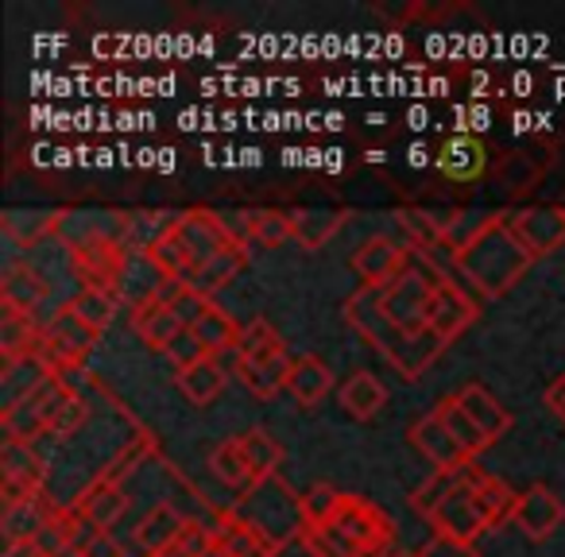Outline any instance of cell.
Wrapping results in <instances>:
<instances>
[{
	"label": "cell",
	"mask_w": 565,
	"mask_h": 557,
	"mask_svg": "<svg viewBox=\"0 0 565 557\" xmlns=\"http://www.w3.org/2000/svg\"><path fill=\"white\" fill-rule=\"evenodd\" d=\"M534 256L511 228V213H484L480 228L454 251V267L484 299H503L531 271Z\"/></svg>",
	"instance_id": "1"
},
{
	"label": "cell",
	"mask_w": 565,
	"mask_h": 557,
	"mask_svg": "<svg viewBox=\"0 0 565 557\" xmlns=\"http://www.w3.org/2000/svg\"><path fill=\"white\" fill-rule=\"evenodd\" d=\"M341 318L399 372L403 379H418L441 353H446V341L438 333H403L380 314V287L361 283V291H353L341 307Z\"/></svg>",
	"instance_id": "2"
},
{
	"label": "cell",
	"mask_w": 565,
	"mask_h": 557,
	"mask_svg": "<svg viewBox=\"0 0 565 557\" xmlns=\"http://www.w3.org/2000/svg\"><path fill=\"white\" fill-rule=\"evenodd\" d=\"M411 507L441 534L477 542L488 531L484 511L477 503V464L461 472H430V480L415 488Z\"/></svg>",
	"instance_id": "3"
},
{
	"label": "cell",
	"mask_w": 565,
	"mask_h": 557,
	"mask_svg": "<svg viewBox=\"0 0 565 557\" xmlns=\"http://www.w3.org/2000/svg\"><path fill=\"white\" fill-rule=\"evenodd\" d=\"M228 511H233L241 523H248L275 554L287 549L291 542H299L302 531H307V518H302V492H295L282 476L248 484L241 495H236V503Z\"/></svg>",
	"instance_id": "4"
},
{
	"label": "cell",
	"mask_w": 565,
	"mask_h": 557,
	"mask_svg": "<svg viewBox=\"0 0 565 557\" xmlns=\"http://www.w3.org/2000/svg\"><path fill=\"white\" fill-rule=\"evenodd\" d=\"M71 395H78V387L63 376H43L40 384H32L28 392H20L12 403H4L0 410V426H4V438L9 441H28L35 446V438L51 433L58 410L71 403Z\"/></svg>",
	"instance_id": "5"
},
{
	"label": "cell",
	"mask_w": 565,
	"mask_h": 557,
	"mask_svg": "<svg viewBox=\"0 0 565 557\" xmlns=\"http://www.w3.org/2000/svg\"><path fill=\"white\" fill-rule=\"evenodd\" d=\"M326 526H333V531H338L341 538H345L349 546L364 557H392L395 554L392 546H395L399 526H395V518L387 515L380 503H372L369 495L345 492L341 495L338 515H333Z\"/></svg>",
	"instance_id": "6"
},
{
	"label": "cell",
	"mask_w": 565,
	"mask_h": 557,
	"mask_svg": "<svg viewBox=\"0 0 565 557\" xmlns=\"http://www.w3.org/2000/svg\"><path fill=\"white\" fill-rule=\"evenodd\" d=\"M43 492H47V461L28 441L4 438L0 446V503L20 507L28 500H40Z\"/></svg>",
	"instance_id": "7"
},
{
	"label": "cell",
	"mask_w": 565,
	"mask_h": 557,
	"mask_svg": "<svg viewBox=\"0 0 565 557\" xmlns=\"http://www.w3.org/2000/svg\"><path fill=\"white\" fill-rule=\"evenodd\" d=\"M174 233H179L182 248L190 256V275L202 271L210 259H217L228 244H236L241 236L233 233L225 217H217L213 210H186L174 217Z\"/></svg>",
	"instance_id": "8"
},
{
	"label": "cell",
	"mask_w": 565,
	"mask_h": 557,
	"mask_svg": "<svg viewBox=\"0 0 565 557\" xmlns=\"http://www.w3.org/2000/svg\"><path fill=\"white\" fill-rule=\"evenodd\" d=\"M511 228L523 240V248L534 259L550 256L565 244V205H523V210H508Z\"/></svg>",
	"instance_id": "9"
},
{
	"label": "cell",
	"mask_w": 565,
	"mask_h": 557,
	"mask_svg": "<svg viewBox=\"0 0 565 557\" xmlns=\"http://www.w3.org/2000/svg\"><path fill=\"white\" fill-rule=\"evenodd\" d=\"M562 523H565V503L550 484H531L519 492L511 526H519V534L526 542H546Z\"/></svg>",
	"instance_id": "10"
},
{
	"label": "cell",
	"mask_w": 565,
	"mask_h": 557,
	"mask_svg": "<svg viewBox=\"0 0 565 557\" xmlns=\"http://www.w3.org/2000/svg\"><path fill=\"white\" fill-rule=\"evenodd\" d=\"M480 318V307L477 299H469L465 294V287L457 283V279H449V275H441L438 287H434V299H430V314H426V322H430V330L438 333L441 341H457L465 330H469L472 322Z\"/></svg>",
	"instance_id": "11"
},
{
	"label": "cell",
	"mask_w": 565,
	"mask_h": 557,
	"mask_svg": "<svg viewBox=\"0 0 565 557\" xmlns=\"http://www.w3.org/2000/svg\"><path fill=\"white\" fill-rule=\"evenodd\" d=\"M51 283L40 267L24 264V259H12L4 271H0V307L12 310V314H32L47 302Z\"/></svg>",
	"instance_id": "12"
},
{
	"label": "cell",
	"mask_w": 565,
	"mask_h": 557,
	"mask_svg": "<svg viewBox=\"0 0 565 557\" xmlns=\"http://www.w3.org/2000/svg\"><path fill=\"white\" fill-rule=\"evenodd\" d=\"M411 446L434 464V472H461V469H469V464H477V461H469V453L457 446L454 433L446 430V422H441L434 410L411 426Z\"/></svg>",
	"instance_id": "13"
},
{
	"label": "cell",
	"mask_w": 565,
	"mask_h": 557,
	"mask_svg": "<svg viewBox=\"0 0 565 557\" xmlns=\"http://www.w3.org/2000/svg\"><path fill=\"white\" fill-rule=\"evenodd\" d=\"M353 267L369 287H384V283H392V279H399L411 267V248L395 244L392 236H384V233L369 236V240L356 248Z\"/></svg>",
	"instance_id": "14"
},
{
	"label": "cell",
	"mask_w": 565,
	"mask_h": 557,
	"mask_svg": "<svg viewBox=\"0 0 565 557\" xmlns=\"http://www.w3.org/2000/svg\"><path fill=\"white\" fill-rule=\"evenodd\" d=\"M186 526H190V518L182 515L171 500H159L156 507L136 523V546H140L143 554H163V549L179 546Z\"/></svg>",
	"instance_id": "15"
},
{
	"label": "cell",
	"mask_w": 565,
	"mask_h": 557,
	"mask_svg": "<svg viewBox=\"0 0 565 557\" xmlns=\"http://www.w3.org/2000/svg\"><path fill=\"white\" fill-rule=\"evenodd\" d=\"M43 325L32 314H12L4 310L0 314V361L4 368H20V364H32L40 353Z\"/></svg>",
	"instance_id": "16"
},
{
	"label": "cell",
	"mask_w": 565,
	"mask_h": 557,
	"mask_svg": "<svg viewBox=\"0 0 565 557\" xmlns=\"http://www.w3.org/2000/svg\"><path fill=\"white\" fill-rule=\"evenodd\" d=\"M71 507L78 511V515L86 518V523L94 526V531H109V526L117 523V518L128 511V495H125V488L105 484V480L94 476L86 488H82L78 495H74Z\"/></svg>",
	"instance_id": "17"
},
{
	"label": "cell",
	"mask_w": 565,
	"mask_h": 557,
	"mask_svg": "<svg viewBox=\"0 0 565 557\" xmlns=\"http://www.w3.org/2000/svg\"><path fill=\"white\" fill-rule=\"evenodd\" d=\"M58 515V503L47 492L40 500H28L20 507H4L0 515V534H4V546H20V542H40L43 526Z\"/></svg>",
	"instance_id": "18"
},
{
	"label": "cell",
	"mask_w": 565,
	"mask_h": 557,
	"mask_svg": "<svg viewBox=\"0 0 565 557\" xmlns=\"http://www.w3.org/2000/svg\"><path fill=\"white\" fill-rule=\"evenodd\" d=\"M132 330H136V338H140L148 349H156V353H167V349H171V341L182 333V322L174 318L171 302H167L163 294H156V299L132 307Z\"/></svg>",
	"instance_id": "19"
},
{
	"label": "cell",
	"mask_w": 565,
	"mask_h": 557,
	"mask_svg": "<svg viewBox=\"0 0 565 557\" xmlns=\"http://www.w3.org/2000/svg\"><path fill=\"white\" fill-rule=\"evenodd\" d=\"M457 403H461L465 415H469L472 422L484 430L488 441H500L503 433L511 430V422H515V418H511V410L503 407V403L495 399L484 384H465L461 392H457Z\"/></svg>",
	"instance_id": "20"
},
{
	"label": "cell",
	"mask_w": 565,
	"mask_h": 557,
	"mask_svg": "<svg viewBox=\"0 0 565 557\" xmlns=\"http://www.w3.org/2000/svg\"><path fill=\"white\" fill-rule=\"evenodd\" d=\"M484 167H488V156H484V143H480L477 136L457 132V136H449V140L441 143L438 171L446 174V179L472 182V179H480V174H484Z\"/></svg>",
	"instance_id": "21"
},
{
	"label": "cell",
	"mask_w": 565,
	"mask_h": 557,
	"mask_svg": "<svg viewBox=\"0 0 565 557\" xmlns=\"http://www.w3.org/2000/svg\"><path fill=\"white\" fill-rule=\"evenodd\" d=\"M291 356H275V361H233V376L248 387V395L256 399H275L279 392H287V376H291Z\"/></svg>",
	"instance_id": "22"
},
{
	"label": "cell",
	"mask_w": 565,
	"mask_h": 557,
	"mask_svg": "<svg viewBox=\"0 0 565 557\" xmlns=\"http://www.w3.org/2000/svg\"><path fill=\"white\" fill-rule=\"evenodd\" d=\"M287 392H291L295 403H302V407H318V403H322L326 395L333 392L330 364H326L322 356H315V353L295 356L291 376H287Z\"/></svg>",
	"instance_id": "23"
},
{
	"label": "cell",
	"mask_w": 565,
	"mask_h": 557,
	"mask_svg": "<svg viewBox=\"0 0 565 557\" xmlns=\"http://www.w3.org/2000/svg\"><path fill=\"white\" fill-rule=\"evenodd\" d=\"M395 221H399L403 236H407L411 251H418V256L426 259H438V251H449L446 248V221H438L430 210H415V205H403L399 213H395Z\"/></svg>",
	"instance_id": "24"
},
{
	"label": "cell",
	"mask_w": 565,
	"mask_h": 557,
	"mask_svg": "<svg viewBox=\"0 0 565 557\" xmlns=\"http://www.w3.org/2000/svg\"><path fill=\"white\" fill-rule=\"evenodd\" d=\"M228 372L233 368H225L221 356H205V361L194 364V368L174 372V384H179V392L186 395V403H194V407H210V403L225 392Z\"/></svg>",
	"instance_id": "25"
},
{
	"label": "cell",
	"mask_w": 565,
	"mask_h": 557,
	"mask_svg": "<svg viewBox=\"0 0 565 557\" xmlns=\"http://www.w3.org/2000/svg\"><path fill=\"white\" fill-rule=\"evenodd\" d=\"M210 534H213V546L225 549L228 557H279L248 523H241L228 507L217 515V523L210 526Z\"/></svg>",
	"instance_id": "26"
},
{
	"label": "cell",
	"mask_w": 565,
	"mask_h": 557,
	"mask_svg": "<svg viewBox=\"0 0 565 557\" xmlns=\"http://www.w3.org/2000/svg\"><path fill=\"white\" fill-rule=\"evenodd\" d=\"M244 264H248V244L236 240V244H228V248L221 251L217 259H210V264H205L202 271L190 275L186 287H194L198 294H205V299H213V294L225 291V287L233 283L236 275L244 271Z\"/></svg>",
	"instance_id": "27"
},
{
	"label": "cell",
	"mask_w": 565,
	"mask_h": 557,
	"mask_svg": "<svg viewBox=\"0 0 565 557\" xmlns=\"http://www.w3.org/2000/svg\"><path fill=\"white\" fill-rule=\"evenodd\" d=\"M338 399H341V407L349 410V415L356 418V422H372V418L380 415V410L387 407V387L380 384L372 372H353V376L341 384V392H338Z\"/></svg>",
	"instance_id": "28"
},
{
	"label": "cell",
	"mask_w": 565,
	"mask_h": 557,
	"mask_svg": "<svg viewBox=\"0 0 565 557\" xmlns=\"http://www.w3.org/2000/svg\"><path fill=\"white\" fill-rule=\"evenodd\" d=\"M241 330H244V325H236V318L228 314L225 307H217V302H213V307L205 310L202 318H198V325L190 333L202 341L205 353L221 356V361H225V356H233L236 345H241Z\"/></svg>",
	"instance_id": "29"
},
{
	"label": "cell",
	"mask_w": 565,
	"mask_h": 557,
	"mask_svg": "<svg viewBox=\"0 0 565 557\" xmlns=\"http://www.w3.org/2000/svg\"><path fill=\"white\" fill-rule=\"evenodd\" d=\"M236 446H241V457H244V464H248V472H252V484H259V480L279 476L282 446H279V441H275L267 430H259V426H252V430L236 433Z\"/></svg>",
	"instance_id": "30"
},
{
	"label": "cell",
	"mask_w": 565,
	"mask_h": 557,
	"mask_svg": "<svg viewBox=\"0 0 565 557\" xmlns=\"http://www.w3.org/2000/svg\"><path fill=\"white\" fill-rule=\"evenodd\" d=\"M143 264H148L151 275H159L163 283H186L190 279V256H186V248H182L179 233H174V221L163 236L151 240V248L143 251Z\"/></svg>",
	"instance_id": "31"
},
{
	"label": "cell",
	"mask_w": 565,
	"mask_h": 557,
	"mask_svg": "<svg viewBox=\"0 0 565 557\" xmlns=\"http://www.w3.org/2000/svg\"><path fill=\"white\" fill-rule=\"evenodd\" d=\"M244 225V244L259 240L264 248H282L287 240H295V213L291 210H252L236 213Z\"/></svg>",
	"instance_id": "32"
},
{
	"label": "cell",
	"mask_w": 565,
	"mask_h": 557,
	"mask_svg": "<svg viewBox=\"0 0 565 557\" xmlns=\"http://www.w3.org/2000/svg\"><path fill=\"white\" fill-rule=\"evenodd\" d=\"M477 503H480V511H484L488 531H495V526L511 523V515H515V503H519V492L503 476H492V472L477 469Z\"/></svg>",
	"instance_id": "33"
},
{
	"label": "cell",
	"mask_w": 565,
	"mask_h": 557,
	"mask_svg": "<svg viewBox=\"0 0 565 557\" xmlns=\"http://www.w3.org/2000/svg\"><path fill=\"white\" fill-rule=\"evenodd\" d=\"M295 213V240L307 251H318L345 228V210H291Z\"/></svg>",
	"instance_id": "34"
},
{
	"label": "cell",
	"mask_w": 565,
	"mask_h": 557,
	"mask_svg": "<svg viewBox=\"0 0 565 557\" xmlns=\"http://www.w3.org/2000/svg\"><path fill=\"white\" fill-rule=\"evenodd\" d=\"M434 415H438L441 422H446V430L454 433L457 446H461L465 453H469V461H477V457L484 453L488 446H492V441L484 438V430H480V426L472 422L469 415H465V407L457 403V395H446V399H441L438 407H434Z\"/></svg>",
	"instance_id": "35"
},
{
	"label": "cell",
	"mask_w": 565,
	"mask_h": 557,
	"mask_svg": "<svg viewBox=\"0 0 565 557\" xmlns=\"http://www.w3.org/2000/svg\"><path fill=\"white\" fill-rule=\"evenodd\" d=\"M63 217H66V213L9 210V213H4V217H0V225H4V233H9L17 244H24V248H32V244H40L43 236H51V233H55V228H63Z\"/></svg>",
	"instance_id": "36"
},
{
	"label": "cell",
	"mask_w": 565,
	"mask_h": 557,
	"mask_svg": "<svg viewBox=\"0 0 565 557\" xmlns=\"http://www.w3.org/2000/svg\"><path fill=\"white\" fill-rule=\"evenodd\" d=\"M236 356H241V361H275V356H287V345H282L279 330H275L267 318H256V322H248L241 330Z\"/></svg>",
	"instance_id": "37"
},
{
	"label": "cell",
	"mask_w": 565,
	"mask_h": 557,
	"mask_svg": "<svg viewBox=\"0 0 565 557\" xmlns=\"http://www.w3.org/2000/svg\"><path fill=\"white\" fill-rule=\"evenodd\" d=\"M47 333H55L58 341H66V345H71L74 353H82V356L94 353L97 341H102V333H97L89 322H82L71 307H58L55 314L47 318Z\"/></svg>",
	"instance_id": "38"
},
{
	"label": "cell",
	"mask_w": 565,
	"mask_h": 557,
	"mask_svg": "<svg viewBox=\"0 0 565 557\" xmlns=\"http://www.w3.org/2000/svg\"><path fill=\"white\" fill-rule=\"evenodd\" d=\"M66 307L74 310V314L82 318V322H89L97 333H105L113 325V318H117V307H120V299L117 294H109V291H94V287H82L78 294H74Z\"/></svg>",
	"instance_id": "39"
},
{
	"label": "cell",
	"mask_w": 565,
	"mask_h": 557,
	"mask_svg": "<svg viewBox=\"0 0 565 557\" xmlns=\"http://www.w3.org/2000/svg\"><path fill=\"white\" fill-rule=\"evenodd\" d=\"M156 453V441L148 438V433H136L132 441H128L125 449H120L117 457H113L109 464H105L102 472H97V480H105V484H117V488H125V480L132 476L136 469H140L148 457Z\"/></svg>",
	"instance_id": "40"
},
{
	"label": "cell",
	"mask_w": 565,
	"mask_h": 557,
	"mask_svg": "<svg viewBox=\"0 0 565 557\" xmlns=\"http://www.w3.org/2000/svg\"><path fill=\"white\" fill-rule=\"evenodd\" d=\"M210 472L221 480V484L236 488V492H244V488L252 484V472H248V464H244L236 438H225L217 449H213V453H210Z\"/></svg>",
	"instance_id": "41"
},
{
	"label": "cell",
	"mask_w": 565,
	"mask_h": 557,
	"mask_svg": "<svg viewBox=\"0 0 565 557\" xmlns=\"http://www.w3.org/2000/svg\"><path fill=\"white\" fill-rule=\"evenodd\" d=\"M341 488H333V484H310L307 492H302V518H307V526H326L333 515H338V507H341Z\"/></svg>",
	"instance_id": "42"
},
{
	"label": "cell",
	"mask_w": 565,
	"mask_h": 557,
	"mask_svg": "<svg viewBox=\"0 0 565 557\" xmlns=\"http://www.w3.org/2000/svg\"><path fill=\"white\" fill-rule=\"evenodd\" d=\"M299 542L310 557H364V554H356V549L349 546L333 526H307Z\"/></svg>",
	"instance_id": "43"
},
{
	"label": "cell",
	"mask_w": 565,
	"mask_h": 557,
	"mask_svg": "<svg viewBox=\"0 0 565 557\" xmlns=\"http://www.w3.org/2000/svg\"><path fill=\"white\" fill-rule=\"evenodd\" d=\"M495 174H500V182L508 190H531L542 171L534 163H526V156H503V163L495 167Z\"/></svg>",
	"instance_id": "44"
},
{
	"label": "cell",
	"mask_w": 565,
	"mask_h": 557,
	"mask_svg": "<svg viewBox=\"0 0 565 557\" xmlns=\"http://www.w3.org/2000/svg\"><path fill=\"white\" fill-rule=\"evenodd\" d=\"M86 422H89V403L82 399V395H71V403H66L55 415V422H51V438H74Z\"/></svg>",
	"instance_id": "45"
},
{
	"label": "cell",
	"mask_w": 565,
	"mask_h": 557,
	"mask_svg": "<svg viewBox=\"0 0 565 557\" xmlns=\"http://www.w3.org/2000/svg\"><path fill=\"white\" fill-rule=\"evenodd\" d=\"M418 557H480L477 542H465V538H454V534H441L434 531L426 538V546L418 549Z\"/></svg>",
	"instance_id": "46"
},
{
	"label": "cell",
	"mask_w": 565,
	"mask_h": 557,
	"mask_svg": "<svg viewBox=\"0 0 565 557\" xmlns=\"http://www.w3.org/2000/svg\"><path fill=\"white\" fill-rule=\"evenodd\" d=\"M163 356L174 364V372H186V368H194V364H202L210 353H205V349H202V341H198L194 333H190V330H182L179 338L171 341V349H167Z\"/></svg>",
	"instance_id": "47"
},
{
	"label": "cell",
	"mask_w": 565,
	"mask_h": 557,
	"mask_svg": "<svg viewBox=\"0 0 565 557\" xmlns=\"http://www.w3.org/2000/svg\"><path fill=\"white\" fill-rule=\"evenodd\" d=\"M74 557H125V546L109 531H89Z\"/></svg>",
	"instance_id": "48"
},
{
	"label": "cell",
	"mask_w": 565,
	"mask_h": 557,
	"mask_svg": "<svg viewBox=\"0 0 565 557\" xmlns=\"http://www.w3.org/2000/svg\"><path fill=\"white\" fill-rule=\"evenodd\" d=\"M546 410H550V415L557 418V422L565 426V372H562V376L554 379V384L546 387Z\"/></svg>",
	"instance_id": "49"
},
{
	"label": "cell",
	"mask_w": 565,
	"mask_h": 557,
	"mask_svg": "<svg viewBox=\"0 0 565 557\" xmlns=\"http://www.w3.org/2000/svg\"><path fill=\"white\" fill-rule=\"evenodd\" d=\"M4 557H47L40 542H20V546H4Z\"/></svg>",
	"instance_id": "50"
},
{
	"label": "cell",
	"mask_w": 565,
	"mask_h": 557,
	"mask_svg": "<svg viewBox=\"0 0 565 557\" xmlns=\"http://www.w3.org/2000/svg\"><path fill=\"white\" fill-rule=\"evenodd\" d=\"M143 557H194L186 546H171V549H163V554H143Z\"/></svg>",
	"instance_id": "51"
},
{
	"label": "cell",
	"mask_w": 565,
	"mask_h": 557,
	"mask_svg": "<svg viewBox=\"0 0 565 557\" xmlns=\"http://www.w3.org/2000/svg\"><path fill=\"white\" fill-rule=\"evenodd\" d=\"M202 557H228V554H225V549H217V546H213V542H210V549H205Z\"/></svg>",
	"instance_id": "52"
},
{
	"label": "cell",
	"mask_w": 565,
	"mask_h": 557,
	"mask_svg": "<svg viewBox=\"0 0 565 557\" xmlns=\"http://www.w3.org/2000/svg\"><path fill=\"white\" fill-rule=\"evenodd\" d=\"M392 557H418V554H403V549H395V554Z\"/></svg>",
	"instance_id": "53"
},
{
	"label": "cell",
	"mask_w": 565,
	"mask_h": 557,
	"mask_svg": "<svg viewBox=\"0 0 565 557\" xmlns=\"http://www.w3.org/2000/svg\"><path fill=\"white\" fill-rule=\"evenodd\" d=\"M562 205H565V202H562Z\"/></svg>",
	"instance_id": "54"
}]
</instances>
